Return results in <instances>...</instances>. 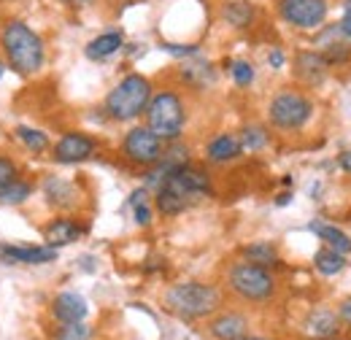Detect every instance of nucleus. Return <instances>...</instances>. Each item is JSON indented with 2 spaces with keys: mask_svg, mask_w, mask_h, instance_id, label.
Segmentation results:
<instances>
[{
  "mask_svg": "<svg viewBox=\"0 0 351 340\" xmlns=\"http://www.w3.org/2000/svg\"><path fill=\"white\" fill-rule=\"evenodd\" d=\"M214 192L211 186V175L206 173L203 168L186 162L181 168H176L160 186H157V211L162 216H178L184 213L192 203L208 197Z\"/></svg>",
  "mask_w": 351,
  "mask_h": 340,
  "instance_id": "obj_1",
  "label": "nucleus"
},
{
  "mask_svg": "<svg viewBox=\"0 0 351 340\" xmlns=\"http://www.w3.org/2000/svg\"><path fill=\"white\" fill-rule=\"evenodd\" d=\"M0 51L5 65L19 76H36L46 62L44 38L22 19H5L0 27Z\"/></svg>",
  "mask_w": 351,
  "mask_h": 340,
  "instance_id": "obj_2",
  "label": "nucleus"
},
{
  "mask_svg": "<svg viewBox=\"0 0 351 340\" xmlns=\"http://www.w3.org/2000/svg\"><path fill=\"white\" fill-rule=\"evenodd\" d=\"M221 305V292L211 284H200V281H186V284H176L165 292V308L176 313L178 319H206L211 316Z\"/></svg>",
  "mask_w": 351,
  "mask_h": 340,
  "instance_id": "obj_3",
  "label": "nucleus"
},
{
  "mask_svg": "<svg viewBox=\"0 0 351 340\" xmlns=\"http://www.w3.org/2000/svg\"><path fill=\"white\" fill-rule=\"evenodd\" d=\"M143 114H146V127L152 130L160 141L171 143V141L181 138L184 125H186V106H184L178 92L162 89V92L152 95Z\"/></svg>",
  "mask_w": 351,
  "mask_h": 340,
  "instance_id": "obj_4",
  "label": "nucleus"
},
{
  "mask_svg": "<svg viewBox=\"0 0 351 340\" xmlns=\"http://www.w3.org/2000/svg\"><path fill=\"white\" fill-rule=\"evenodd\" d=\"M149 100H152V82L141 73H128L106 95V114L114 122H132L146 111Z\"/></svg>",
  "mask_w": 351,
  "mask_h": 340,
  "instance_id": "obj_5",
  "label": "nucleus"
},
{
  "mask_svg": "<svg viewBox=\"0 0 351 340\" xmlns=\"http://www.w3.org/2000/svg\"><path fill=\"white\" fill-rule=\"evenodd\" d=\"M311 117H313V103L298 89H281L278 95H273L267 106V119L276 130H287V132L303 130Z\"/></svg>",
  "mask_w": 351,
  "mask_h": 340,
  "instance_id": "obj_6",
  "label": "nucleus"
},
{
  "mask_svg": "<svg viewBox=\"0 0 351 340\" xmlns=\"http://www.w3.org/2000/svg\"><path fill=\"white\" fill-rule=\"evenodd\" d=\"M227 287L241 300L249 302H265L276 295V278L267 267L252 265V262H238L227 273Z\"/></svg>",
  "mask_w": 351,
  "mask_h": 340,
  "instance_id": "obj_7",
  "label": "nucleus"
},
{
  "mask_svg": "<svg viewBox=\"0 0 351 340\" xmlns=\"http://www.w3.org/2000/svg\"><path fill=\"white\" fill-rule=\"evenodd\" d=\"M276 11L284 25L295 30H319L327 22V0H276Z\"/></svg>",
  "mask_w": 351,
  "mask_h": 340,
  "instance_id": "obj_8",
  "label": "nucleus"
},
{
  "mask_svg": "<svg viewBox=\"0 0 351 340\" xmlns=\"http://www.w3.org/2000/svg\"><path fill=\"white\" fill-rule=\"evenodd\" d=\"M165 141H160L149 127H132L122 141V154L135 168H152L160 162Z\"/></svg>",
  "mask_w": 351,
  "mask_h": 340,
  "instance_id": "obj_9",
  "label": "nucleus"
},
{
  "mask_svg": "<svg viewBox=\"0 0 351 340\" xmlns=\"http://www.w3.org/2000/svg\"><path fill=\"white\" fill-rule=\"evenodd\" d=\"M97 151V141L92 135H84V132H65L54 149H51V157L54 162L60 165H76V162H84L89 157H95Z\"/></svg>",
  "mask_w": 351,
  "mask_h": 340,
  "instance_id": "obj_10",
  "label": "nucleus"
},
{
  "mask_svg": "<svg viewBox=\"0 0 351 340\" xmlns=\"http://www.w3.org/2000/svg\"><path fill=\"white\" fill-rule=\"evenodd\" d=\"M330 73V65L327 60L322 57V51H311V49H303L295 54V79L306 86H319L324 84Z\"/></svg>",
  "mask_w": 351,
  "mask_h": 340,
  "instance_id": "obj_11",
  "label": "nucleus"
},
{
  "mask_svg": "<svg viewBox=\"0 0 351 340\" xmlns=\"http://www.w3.org/2000/svg\"><path fill=\"white\" fill-rule=\"evenodd\" d=\"M44 197L51 208H60V211H68V208H76L79 203V192L71 181L60 178V175H46L44 178Z\"/></svg>",
  "mask_w": 351,
  "mask_h": 340,
  "instance_id": "obj_12",
  "label": "nucleus"
},
{
  "mask_svg": "<svg viewBox=\"0 0 351 340\" xmlns=\"http://www.w3.org/2000/svg\"><path fill=\"white\" fill-rule=\"evenodd\" d=\"M0 256L5 262H19V265H49L57 259V249L51 246H8L0 243Z\"/></svg>",
  "mask_w": 351,
  "mask_h": 340,
  "instance_id": "obj_13",
  "label": "nucleus"
},
{
  "mask_svg": "<svg viewBox=\"0 0 351 340\" xmlns=\"http://www.w3.org/2000/svg\"><path fill=\"white\" fill-rule=\"evenodd\" d=\"M243 154L241 149V138L235 132H219L217 138L208 141L206 146V160L214 162V165H224V162H232Z\"/></svg>",
  "mask_w": 351,
  "mask_h": 340,
  "instance_id": "obj_14",
  "label": "nucleus"
},
{
  "mask_svg": "<svg viewBox=\"0 0 351 340\" xmlns=\"http://www.w3.org/2000/svg\"><path fill=\"white\" fill-rule=\"evenodd\" d=\"M87 300L76 292H62L51 302V313L60 324H71V321H84L87 316Z\"/></svg>",
  "mask_w": 351,
  "mask_h": 340,
  "instance_id": "obj_15",
  "label": "nucleus"
},
{
  "mask_svg": "<svg viewBox=\"0 0 351 340\" xmlns=\"http://www.w3.org/2000/svg\"><path fill=\"white\" fill-rule=\"evenodd\" d=\"M82 232H84V230H82L73 219L60 216V219H51L44 227V241H46V246H51V249H62V246H71L73 241H79Z\"/></svg>",
  "mask_w": 351,
  "mask_h": 340,
  "instance_id": "obj_16",
  "label": "nucleus"
},
{
  "mask_svg": "<svg viewBox=\"0 0 351 340\" xmlns=\"http://www.w3.org/2000/svg\"><path fill=\"white\" fill-rule=\"evenodd\" d=\"M122 46H125V33L122 30H106V33L95 36L87 43L84 54H87V60H92V62H103V60L114 57L117 51H122Z\"/></svg>",
  "mask_w": 351,
  "mask_h": 340,
  "instance_id": "obj_17",
  "label": "nucleus"
},
{
  "mask_svg": "<svg viewBox=\"0 0 351 340\" xmlns=\"http://www.w3.org/2000/svg\"><path fill=\"white\" fill-rule=\"evenodd\" d=\"M208 330L217 340H241L249 332V321L243 313H221L211 321Z\"/></svg>",
  "mask_w": 351,
  "mask_h": 340,
  "instance_id": "obj_18",
  "label": "nucleus"
},
{
  "mask_svg": "<svg viewBox=\"0 0 351 340\" xmlns=\"http://www.w3.org/2000/svg\"><path fill=\"white\" fill-rule=\"evenodd\" d=\"M306 330H308V335H313V338L327 340V338H335V335L341 332V321H338V316H335L332 311L316 308L306 319Z\"/></svg>",
  "mask_w": 351,
  "mask_h": 340,
  "instance_id": "obj_19",
  "label": "nucleus"
},
{
  "mask_svg": "<svg viewBox=\"0 0 351 340\" xmlns=\"http://www.w3.org/2000/svg\"><path fill=\"white\" fill-rule=\"evenodd\" d=\"M254 16H257V11L246 0H227L221 5V19L235 30H249L254 25Z\"/></svg>",
  "mask_w": 351,
  "mask_h": 340,
  "instance_id": "obj_20",
  "label": "nucleus"
},
{
  "mask_svg": "<svg viewBox=\"0 0 351 340\" xmlns=\"http://www.w3.org/2000/svg\"><path fill=\"white\" fill-rule=\"evenodd\" d=\"M308 230H311L319 241H324V246H330V249H335V252H341V254H351V238L341 227L324 224V221H311Z\"/></svg>",
  "mask_w": 351,
  "mask_h": 340,
  "instance_id": "obj_21",
  "label": "nucleus"
},
{
  "mask_svg": "<svg viewBox=\"0 0 351 340\" xmlns=\"http://www.w3.org/2000/svg\"><path fill=\"white\" fill-rule=\"evenodd\" d=\"M243 259L252 262V265H260V267H273V265L281 262L276 246L270 241H254V243L243 246Z\"/></svg>",
  "mask_w": 351,
  "mask_h": 340,
  "instance_id": "obj_22",
  "label": "nucleus"
},
{
  "mask_svg": "<svg viewBox=\"0 0 351 340\" xmlns=\"http://www.w3.org/2000/svg\"><path fill=\"white\" fill-rule=\"evenodd\" d=\"M313 265H316V270H319L322 276H338L341 270H346V254H341V252L324 246V249L316 252Z\"/></svg>",
  "mask_w": 351,
  "mask_h": 340,
  "instance_id": "obj_23",
  "label": "nucleus"
},
{
  "mask_svg": "<svg viewBox=\"0 0 351 340\" xmlns=\"http://www.w3.org/2000/svg\"><path fill=\"white\" fill-rule=\"evenodd\" d=\"M30 195H33V184H27V181H22L16 175L8 186L0 189V206H22Z\"/></svg>",
  "mask_w": 351,
  "mask_h": 340,
  "instance_id": "obj_24",
  "label": "nucleus"
},
{
  "mask_svg": "<svg viewBox=\"0 0 351 340\" xmlns=\"http://www.w3.org/2000/svg\"><path fill=\"white\" fill-rule=\"evenodd\" d=\"M238 138H241V149L243 151H263L265 146H267V130L260 127V125L243 127V132Z\"/></svg>",
  "mask_w": 351,
  "mask_h": 340,
  "instance_id": "obj_25",
  "label": "nucleus"
},
{
  "mask_svg": "<svg viewBox=\"0 0 351 340\" xmlns=\"http://www.w3.org/2000/svg\"><path fill=\"white\" fill-rule=\"evenodd\" d=\"M16 135H19V141L33 151V154H44L46 149H49V138H46V132L36 127H16Z\"/></svg>",
  "mask_w": 351,
  "mask_h": 340,
  "instance_id": "obj_26",
  "label": "nucleus"
},
{
  "mask_svg": "<svg viewBox=\"0 0 351 340\" xmlns=\"http://www.w3.org/2000/svg\"><path fill=\"white\" fill-rule=\"evenodd\" d=\"M184 79L195 86H208L214 82V68L208 62H195V65H184Z\"/></svg>",
  "mask_w": 351,
  "mask_h": 340,
  "instance_id": "obj_27",
  "label": "nucleus"
},
{
  "mask_svg": "<svg viewBox=\"0 0 351 340\" xmlns=\"http://www.w3.org/2000/svg\"><path fill=\"white\" fill-rule=\"evenodd\" d=\"M230 76H232V82L238 86H252L254 82V65L252 62H246V60H235L232 65H230Z\"/></svg>",
  "mask_w": 351,
  "mask_h": 340,
  "instance_id": "obj_28",
  "label": "nucleus"
},
{
  "mask_svg": "<svg viewBox=\"0 0 351 340\" xmlns=\"http://www.w3.org/2000/svg\"><path fill=\"white\" fill-rule=\"evenodd\" d=\"M92 338V330H89L84 321H71V324H62L57 340H89Z\"/></svg>",
  "mask_w": 351,
  "mask_h": 340,
  "instance_id": "obj_29",
  "label": "nucleus"
},
{
  "mask_svg": "<svg viewBox=\"0 0 351 340\" xmlns=\"http://www.w3.org/2000/svg\"><path fill=\"white\" fill-rule=\"evenodd\" d=\"M16 175H19L16 162H14L11 157H0V189H3V186H8Z\"/></svg>",
  "mask_w": 351,
  "mask_h": 340,
  "instance_id": "obj_30",
  "label": "nucleus"
},
{
  "mask_svg": "<svg viewBox=\"0 0 351 340\" xmlns=\"http://www.w3.org/2000/svg\"><path fill=\"white\" fill-rule=\"evenodd\" d=\"M162 49L171 57H197L200 54V46H195V43H165Z\"/></svg>",
  "mask_w": 351,
  "mask_h": 340,
  "instance_id": "obj_31",
  "label": "nucleus"
},
{
  "mask_svg": "<svg viewBox=\"0 0 351 340\" xmlns=\"http://www.w3.org/2000/svg\"><path fill=\"white\" fill-rule=\"evenodd\" d=\"M132 213H135V224H138V227H149V224H152V206H149V203L132 206Z\"/></svg>",
  "mask_w": 351,
  "mask_h": 340,
  "instance_id": "obj_32",
  "label": "nucleus"
},
{
  "mask_svg": "<svg viewBox=\"0 0 351 340\" xmlns=\"http://www.w3.org/2000/svg\"><path fill=\"white\" fill-rule=\"evenodd\" d=\"M338 25H341L343 36H346V38L351 41V0H346V3H343V19H341Z\"/></svg>",
  "mask_w": 351,
  "mask_h": 340,
  "instance_id": "obj_33",
  "label": "nucleus"
},
{
  "mask_svg": "<svg viewBox=\"0 0 351 340\" xmlns=\"http://www.w3.org/2000/svg\"><path fill=\"white\" fill-rule=\"evenodd\" d=\"M284 60H287V57H284V51H281V49H273V51L267 54V65H270L273 71L284 68Z\"/></svg>",
  "mask_w": 351,
  "mask_h": 340,
  "instance_id": "obj_34",
  "label": "nucleus"
},
{
  "mask_svg": "<svg viewBox=\"0 0 351 340\" xmlns=\"http://www.w3.org/2000/svg\"><path fill=\"white\" fill-rule=\"evenodd\" d=\"M338 319L351 327V298H346L343 302H341V308H338Z\"/></svg>",
  "mask_w": 351,
  "mask_h": 340,
  "instance_id": "obj_35",
  "label": "nucleus"
},
{
  "mask_svg": "<svg viewBox=\"0 0 351 340\" xmlns=\"http://www.w3.org/2000/svg\"><path fill=\"white\" fill-rule=\"evenodd\" d=\"M338 165H341V170H346L351 175V151H341V157H338Z\"/></svg>",
  "mask_w": 351,
  "mask_h": 340,
  "instance_id": "obj_36",
  "label": "nucleus"
},
{
  "mask_svg": "<svg viewBox=\"0 0 351 340\" xmlns=\"http://www.w3.org/2000/svg\"><path fill=\"white\" fill-rule=\"evenodd\" d=\"M65 5H71V8H87V5H92L95 0H62Z\"/></svg>",
  "mask_w": 351,
  "mask_h": 340,
  "instance_id": "obj_37",
  "label": "nucleus"
},
{
  "mask_svg": "<svg viewBox=\"0 0 351 340\" xmlns=\"http://www.w3.org/2000/svg\"><path fill=\"white\" fill-rule=\"evenodd\" d=\"M289 200H292V192H281L276 197V206H289Z\"/></svg>",
  "mask_w": 351,
  "mask_h": 340,
  "instance_id": "obj_38",
  "label": "nucleus"
},
{
  "mask_svg": "<svg viewBox=\"0 0 351 340\" xmlns=\"http://www.w3.org/2000/svg\"><path fill=\"white\" fill-rule=\"evenodd\" d=\"M241 340H267V338H246V335H243Z\"/></svg>",
  "mask_w": 351,
  "mask_h": 340,
  "instance_id": "obj_39",
  "label": "nucleus"
},
{
  "mask_svg": "<svg viewBox=\"0 0 351 340\" xmlns=\"http://www.w3.org/2000/svg\"><path fill=\"white\" fill-rule=\"evenodd\" d=\"M3 71H5V68H3V62H0V76H3Z\"/></svg>",
  "mask_w": 351,
  "mask_h": 340,
  "instance_id": "obj_40",
  "label": "nucleus"
}]
</instances>
